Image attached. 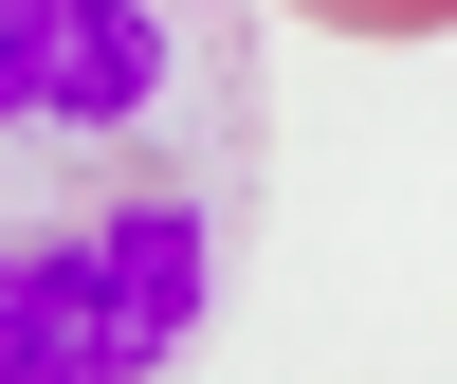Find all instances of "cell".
Wrapping results in <instances>:
<instances>
[{
  "label": "cell",
  "instance_id": "6da1fadb",
  "mask_svg": "<svg viewBox=\"0 0 457 384\" xmlns=\"http://www.w3.org/2000/svg\"><path fill=\"white\" fill-rule=\"evenodd\" d=\"M275 202L256 0H0V384H183Z\"/></svg>",
  "mask_w": 457,
  "mask_h": 384
},
{
  "label": "cell",
  "instance_id": "7a4b0ae2",
  "mask_svg": "<svg viewBox=\"0 0 457 384\" xmlns=\"http://www.w3.org/2000/svg\"><path fill=\"white\" fill-rule=\"evenodd\" d=\"M312 37H457V0H293Z\"/></svg>",
  "mask_w": 457,
  "mask_h": 384
}]
</instances>
